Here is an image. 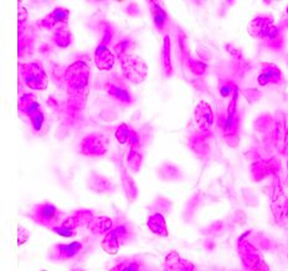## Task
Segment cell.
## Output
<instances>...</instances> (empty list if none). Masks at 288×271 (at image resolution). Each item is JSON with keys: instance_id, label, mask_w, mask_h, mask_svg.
I'll use <instances>...</instances> for the list:
<instances>
[{"instance_id": "obj_9", "label": "cell", "mask_w": 288, "mask_h": 271, "mask_svg": "<svg viewBox=\"0 0 288 271\" xmlns=\"http://www.w3.org/2000/svg\"><path fill=\"white\" fill-rule=\"evenodd\" d=\"M287 168H288V162H287Z\"/></svg>"}, {"instance_id": "obj_1", "label": "cell", "mask_w": 288, "mask_h": 271, "mask_svg": "<svg viewBox=\"0 0 288 271\" xmlns=\"http://www.w3.org/2000/svg\"><path fill=\"white\" fill-rule=\"evenodd\" d=\"M59 214H60L59 210H57L54 205L47 203V204L36 205L32 217H35L34 219L36 220V223L45 225V227L51 228L52 229V228L55 227V224L59 223L57 222V220H59L57 219V215Z\"/></svg>"}, {"instance_id": "obj_6", "label": "cell", "mask_w": 288, "mask_h": 271, "mask_svg": "<svg viewBox=\"0 0 288 271\" xmlns=\"http://www.w3.org/2000/svg\"><path fill=\"white\" fill-rule=\"evenodd\" d=\"M26 237H29V233L22 227H19V244H24L27 240Z\"/></svg>"}, {"instance_id": "obj_5", "label": "cell", "mask_w": 288, "mask_h": 271, "mask_svg": "<svg viewBox=\"0 0 288 271\" xmlns=\"http://www.w3.org/2000/svg\"><path fill=\"white\" fill-rule=\"evenodd\" d=\"M163 67L167 75L172 74V64H170V44L169 39L165 37L164 47H163Z\"/></svg>"}, {"instance_id": "obj_8", "label": "cell", "mask_w": 288, "mask_h": 271, "mask_svg": "<svg viewBox=\"0 0 288 271\" xmlns=\"http://www.w3.org/2000/svg\"><path fill=\"white\" fill-rule=\"evenodd\" d=\"M286 215H287V218H288V204H287V208H286Z\"/></svg>"}, {"instance_id": "obj_4", "label": "cell", "mask_w": 288, "mask_h": 271, "mask_svg": "<svg viewBox=\"0 0 288 271\" xmlns=\"http://www.w3.org/2000/svg\"><path fill=\"white\" fill-rule=\"evenodd\" d=\"M152 11H153V19H154V24L158 29L162 30L163 27L167 24V14H165L164 10L159 6L158 4H155L154 1H152Z\"/></svg>"}, {"instance_id": "obj_2", "label": "cell", "mask_w": 288, "mask_h": 271, "mask_svg": "<svg viewBox=\"0 0 288 271\" xmlns=\"http://www.w3.org/2000/svg\"><path fill=\"white\" fill-rule=\"evenodd\" d=\"M81 243H72L71 245H56L51 249L50 258L52 260H69L81 250Z\"/></svg>"}, {"instance_id": "obj_7", "label": "cell", "mask_w": 288, "mask_h": 271, "mask_svg": "<svg viewBox=\"0 0 288 271\" xmlns=\"http://www.w3.org/2000/svg\"><path fill=\"white\" fill-rule=\"evenodd\" d=\"M119 271H138V264L137 263H131V264L126 265V267H119Z\"/></svg>"}, {"instance_id": "obj_3", "label": "cell", "mask_w": 288, "mask_h": 271, "mask_svg": "<svg viewBox=\"0 0 288 271\" xmlns=\"http://www.w3.org/2000/svg\"><path fill=\"white\" fill-rule=\"evenodd\" d=\"M148 227L155 234L163 235V237H167L168 235V229L167 224H165L164 218L160 214H154L148 219Z\"/></svg>"}, {"instance_id": "obj_10", "label": "cell", "mask_w": 288, "mask_h": 271, "mask_svg": "<svg viewBox=\"0 0 288 271\" xmlns=\"http://www.w3.org/2000/svg\"><path fill=\"white\" fill-rule=\"evenodd\" d=\"M44 271H45V270H44Z\"/></svg>"}]
</instances>
